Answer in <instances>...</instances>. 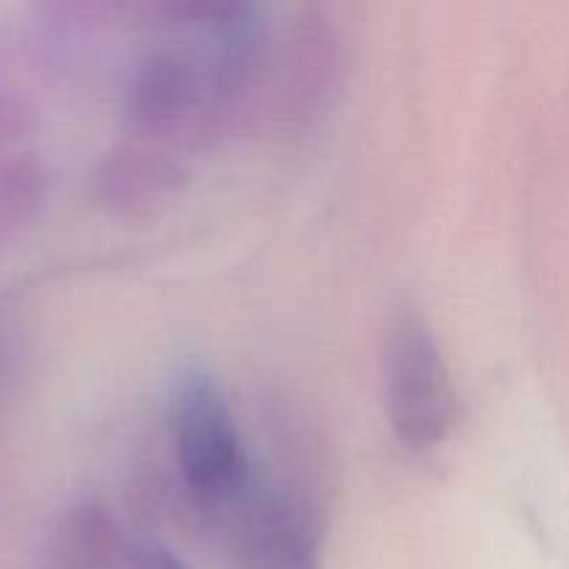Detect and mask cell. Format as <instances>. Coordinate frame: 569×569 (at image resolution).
Masks as SVG:
<instances>
[{"instance_id": "cell-8", "label": "cell", "mask_w": 569, "mask_h": 569, "mask_svg": "<svg viewBox=\"0 0 569 569\" xmlns=\"http://www.w3.org/2000/svg\"><path fill=\"white\" fill-rule=\"evenodd\" d=\"M133 569H189L178 553H172L159 539H139L133 545Z\"/></svg>"}, {"instance_id": "cell-6", "label": "cell", "mask_w": 569, "mask_h": 569, "mask_svg": "<svg viewBox=\"0 0 569 569\" xmlns=\"http://www.w3.org/2000/svg\"><path fill=\"white\" fill-rule=\"evenodd\" d=\"M181 161L161 144L122 142L103 156L94 176V192L109 211L120 217H148L170 203L183 183Z\"/></svg>"}, {"instance_id": "cell-2", "label": "cell", "mask_w": 569, "mask_h": 569, "mask_svg": "<svg viewBox=\"0 0 569 569\" xmlns=\"http://www.w3.org/2000/svg\"><path fill=\"white\" fill-rule=\"evenodd\" d=\"M383 395L395 437L411 450H431L459 422V395L442 348L417 309H400L383 342Z\"/></svg>"}, {"instance_id": "cell-1", "label": "cell", "mask_w": 569, "mask_h": 569, "mask_svg": "<svg viewBox=\"0 0 569 569\" xmlns=\"http://www.w3.org/2000/svg\"><path fill=\"white\" fill-rule=\"evenodd\" d=\"M172 445L189 498L203 511L242 503L250 489V461L242 431L222 383L206 367H189L172 383Z\"/></svg>"}, {"instance_id": "cell-9", "label": "cell", "mask_w": 569, "mask_h": 569, "mask_svg": "<svg viewBox=\"0 0 569 569\" xmlns=\"http://www.w3.org/2000/svg\"><path fill=\"white\" fill-rule=\"evenodd\" d=\"M17 128V114L14 109L9 106V100L0 98V148H3L6 142L11 139V133H14Z\"/></svg>"}, {"instance_id": "cell-3", "label": "cell", "mask_w": 569, "mask_h": 569, "mask_svg": "<svg viewBox=\"0 0 569 569\" xmlns=\"http://www.w3.org/2000/svg\"><path fill=\"white\" fill-rule=\"evenodd\" d=\"M126 117L142 142L200 144L217 139L198 50H153L128 83Z\"/></svg>"}, {"instance_id": "cell-5", "label": "cell", "mask_w": 569, "mask_h": 569, "mask_svg": "<svg viewBox=\"0 0 569 569\" xmlns=\"http://www.w3.org/2000/svg\"><path fill=\"white\" fill-rule=\"evenodd\" d=\"M250 489L242 498L248 569H322V526L315 511L287 489Z\"/></svg>"}, {"instance_id": "cell-7", "label": "cell", "mask_w": 569, "mask_h": 569, "mask_svg": "<svg viewBox=\"0 0 569 569\" xmlns=\"http://www.w3.org/2000/svg\"><path fill=\"white\" fill-rule=\"evenodd\" d=\"M44 198V170L31 153H20L0 167V233L22 226Z\"/></svg>"}, {"instance_id": "cell-4", "label": "cell", "mask_w": 569, "mask_h": 569, "mask_svg": "<svg viewBox=\"0 0 569 569\" xmlns=\"http://www.w3.org/2000/svg\"><path fill=\"white\" fill-rule=\"evenodd\" d=\"M278 72V117L283 128H303L322 114L345 70L342 37L320 9H303L283 44Z\"/></svg>"}]
</instances>
